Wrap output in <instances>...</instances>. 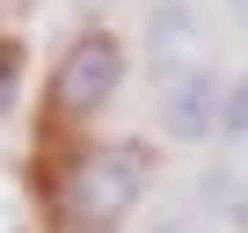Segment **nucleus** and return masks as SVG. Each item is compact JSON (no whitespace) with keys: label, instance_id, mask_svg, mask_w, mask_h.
<instances>
[{"label":"nucleus","instance_id":"nucleus-1","mask_svg":"<svg viewBox=\"0 0 248 233\" xmlns=\"http://www.w3.org/2000/svg\"><path fill=\"white\" fill-rule=\"evenodd\" d=\"M146 197V146L109 139V146H80L59 175V218L66 233H117Z\"/></svg>","mask_w":248,"mask_h":233},{"label":"nucleus","instance_id":"nucleus-7","mask_svg":"<svg viewBox=\"0 0 248 233\" xmlns=\"http://www.w3.org/2000/svg\"><path fill=\"white\" fill-rule=\"evenodd\" d=\"M22 102V44H0V116H15Z\"/></svg>","mask_w":248,"mask_h":233},{"label":"nucleus","instance_id":"nucleus-6","mask_svg":"<svg viewBox=\"0 0 248 233\" xmlns=\"http://www.w3.org/2000/svg\"><path fill=\"white\" fill-rule=\"evenodd\" d=\"M219 139L226 146H248V73H233L219 87Z\"/></svg>","mask_w":248,"mask_h":233},{"label":"nucleus","instance_id":"nucleus-4","mask_svg":"<svg viewBox=\"0 0 248 233\" xmlns=\"http://www.w3.org/2000/svg\"><path fill=\"white\" fill-rule=\"evenodd\" d=\"M219 73L212 66H197V73H183V80H161V131L175 139V146H204V139H219Z\"/></svg>","mask_w":248,"mask_h":233},{"label":"nucleus","instance_id":"nucleus-2","mask_svg":"<svg viewBox=\"0 0 248 233\" xmlns=\"http://www.w3.org/2000/svg\"><path fill=\"white\" fill-rule=\"evenodd\" d=\"M124 73H132V51L117 44V29H80L59 66H51V109L59 124H95V116L124 95Z\"/></svg>","mask_w":248,"mask_h":233},{"label":"nucleus","instance_id":"nucleus-8","mask_svg":"<svg viewBox=\"0 0 248 233\" xmlns=\"http://www.w3.org/2000/svg\"><path fill=\"white\" fill-rule=\"evenodd\" d=\"M154 233H219V226H212V218H190V211H183V218H161Z\"/></svg>","mask_w":248,"mask_h":233},{"label":"nucleus","instance_id":"nucleus-5","mask_svg":"<svg viewBox=\"0 0 248 233\" xmlns=\"http://www.w3.org/2000/svg\"><path fill=\"white\" fill-rule=\"evenodd\" d=\"M197 197H204V211L226 226V233H248V175L233 168V160H219V168H204V182H197Z\"/></svg>","mask_w":248,"mask_h":233},{"label":"nucleus","instance_id":"nucleus-3","mask_svg":"<svg viewBox=\"0 0 248 233\" xmlns=\"http://www.w3.org/2000/svg\"><path fill=\"white\" fill-rule=\"evenodd\" d=\"M212 58V29H204V8L197 0H154L146 8V66L161 80H183Z\"/></svg>","mask_w":248,"mask_h":233},{"label":"nucleus","instance_id":"nucleus-10","mask_svg":"<svg viewBox=\"0 0 248 233\" xmlns=\"http://www.w3.org/2000/svg\"><path fill=\"white\" fill-rule=\"evenodd\" d=\"M80 8H109V0H80Z\"/></svg>","mask_w":248,"mask_h":233},{"label":"nucleus","instance_id":"nucleus-9","mask_svg":"<svg viewBox=\"0 0 248 233\" xmlns=\"http://www.w3.org/2000/svg\"><path fill=\"white\" fill-rule=\"evenodd\" d=\"M226 15H233V22H241V29H248V0H226Z\"/></svg>","mask_w":248,"mask_h":233}]
</instances>
